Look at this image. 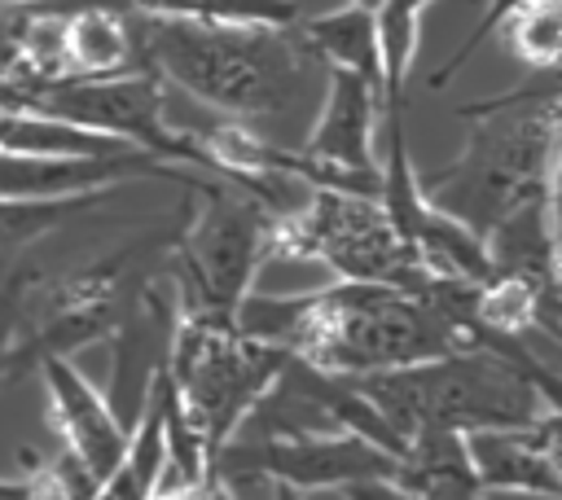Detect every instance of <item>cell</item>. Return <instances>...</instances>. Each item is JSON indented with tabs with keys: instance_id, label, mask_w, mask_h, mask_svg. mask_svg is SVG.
Instances as JSON below:
<instances>
[{
	"instance_id": "obj_14",
	"label": "cell",
	"mask_w": 562,
	"mask_h": 500,
	"mask_svg": "<svg viewBox=\"0 0 562 500\" xmlns=\"http://www.w3.org/2000/svg\"><path fill=\"white\" fill-rule=\"evenodd\" d=\"M408 259L426 276H439V281H457V285H487L492 281V259H487L483 237L435 206L422 215L417 232L408 237Z\"/></svg>"
},
{
	"instance_id": "obj_8",
	"label": "cell",
	"mask_w": 562,
	"mask_h": 500,
	"mask_svg": "<svg viewBox=\"0 0 562 500\" xmlns=\"http://www.w3.org/2000/svg\"><path fill=\"white\" fill-rule=\"evenodd\" d=\"M211 474L228 487L263 478L307 496V491H342L351 482L395 478V456L360 434H281V439L237 434L220 447Z\"/></svg>"
},
{
	"instance_id": "obj_7",
	"label": "cell",
	"mask_w": 562,
	"mask_h": 500,
	"mask_svg": "<svg viewBox=\"0 0 562 500\" xmlns=\"http://www.w3.org/2000/svg\"><path fill=\"white\" fill-rule=\"evenodd\" d=\"M18 110L61 118L70 127L110 136L127 149L162 158L171 167H193L211 175V162L193 132L167 123V83L149 70L114 79H57V83H18ZM215 180V175H211Z\"/></svg>"
},
{
	"instance_id": "obj_24",
	"label": "cell",
	"mask_w": 562,
	"mask_h": 500,
	"mask_svg": "<svg viewBox=\"0 0 562 500\" xmlns=\"http://www.w3.org/2000/svg\"><path fill=\"white\" fill-rule=\"evenodd\" d=\"M149 500H233V487L220 482L215 474H206V478H198V482H167V478H162Z\"/></svg>"
},
{
	"instance_id": "obj_9",
	"label": "cell",
	"mask_w": 562,
	"mask_h": 500,
	"mask_svg": "<svg viewBox=\"0 0 562 500\" xmlns=\"http://www.w3.org/2000/svg\"><path fill=\"white\" fill-rule=\"evenodd\" d=\"M325 105L312 123L307 140L294 149V180L307 189H342L360 197H378V88L347 70H325Z\"/></svg>"
},
{
	"instance_id": "obj_17",
	"label": "cell",
	"mask_w": 562,
	"mask_h": 500,
	"mask_svg": "<svg viewBox=\"0 0 562 500\" xmlns=\"http://www.w3.org/2000/svg\"><path fill=\"white\" fill-rule=\"evenodd\" d=\"M40 281L44 268H35L22 250L0 254V386L35 373L26 360V307Z\"/></svg>"
},
{
	"instance_id": "obj_25",
	"label": "cell",
	"mask_w": 562,
	"mask_h": 500,
	"mask_svg": "<svg viewBox=\"0 0 562 500\" xmlns=\"http://www.w3.org/2000/svg\"><path fill=\"white\" fill-rule=\"evenodd\" d=\"M531 434H536V443L544 447L549 465H553L558 478H562V408H544V412L531 421Z\"/></svg>"
},
{
	"instance_id": "obj_10",
	"label": "cell",
	"mask_w": 562,
	"mask_h": 500,
	"mask_svg": "<svg viewBox=\"0 0 562 500\" xmlns=\"http://www.w3.org/2000/svg\"><path fill=\"white\" fill-rule=\"evenodd\" d=\"M35 373L44 377V390H48V421H53L61 447H66L97 482H105V478L119 469L132 430L123 425V417L114 412V404H110L66 355L40 360Z\"/></svg>"
},
{
	"instance_id": "obj_27",
	"label": "cell",
	"mask_w": 562,
	"mask_h": 500,
	"mask_svg": "<svg viewBox=\"0 0 562 500\" xmlns=\"http://www.w3.org/2000/svg\"><path fill=\"white\" fill-rule=\"evenodd\" d=\"M0 500H26V478L18 474V478H4L0 474Z\"/></svg>"
},
{
	"instance_id": "obj_18",
	"label": "cell",
	"mask_w": 562,
	"mask_h": 500,
	"mask_svg": "<svg viewBox=\"0 0 562 500\" xmlns=\"http://www.w3.org/2000/svg\"><path fill=\"white\" fill-rule=\"evenodd\" d=\"M132 9L202 26H299V0H132Z\"/></svg>"
},
{
	"instance_id": "obj_30",
	"label": "cell",
	"mask_w": 562,
	"mask_h": 500,
	"mask_svg": "<svg viewBox=\"0 0 562 500\" xmlns=\"http://www.w3.org/2000/svg\"><path fill=\"white\" fill-rule=\"evenodd\" d=\"M347 4H356V9H364V13H378V9H382V0H347Z\"/></svg>"
},
{
	"instance_id": "obj_21",
	"label": "cell",
	"mask_w": 562,
	"mask_h": 500,
	"mask_svg": "<svg viewBox=\"0 0 562 500\" xmlns=\"http://www.w3.org/2000/svg\"><path fill=\"white\" fill-rule=\"evenodd\" d=\"M26 500H92L97 496V478L66 452H44V456H26Z\"/></svg>"
},
{
	"instance_id": "obj_19",
	"label": "cell",
	"mask_w": 562,
	"mask_h": 500,
	"mask_svg": "<svg viewBox=\"0 0 562 500\" xmlns=\"http://www.w3.org/2000/svg\"><path fill=\"white\" fill-rule=\"evenodd\" d=\"M114 189L105 193H79V197H53V202H18V197H0V254H18L26 246H35L40 237L57 232L66 219L110 202Z\"/></svg>"
},
{
	"instance_id": "obj_31",
	"label": "cell",
	"mask_w": 562,
	"mask_h": 500,
	"mask_svg": "<svg viewBox=\"0 0 562 500\" xmlns=\"http://www.w3.org/2000/svg\"><path fill=\"white\" fill-rule=\"evenodd\" d=\"M0 4H31V0H0Z\"/></svg>"
},
{
	"instance_id": "obj_22",
	"label": "cell",
	"mask_w": 562,
	"mask_h": 500,
	"mask_svg": "<svg viewBox=\"0 0 562 500\" xmlns=\"http://www.w3.org/2000/svg\"><path fill=\"white\" fill-rule=\"evenodd\" d=\"M518 4H527V0H487V9L479 13L474 31L465 35V44H457V48L443 57V66L430 75V83H435V88H443V83H448V79H452V75H457V70H461V66H465V61H470V57H474V53H479V48H483L492 35H496V31H501V22H505V18H509Z\"/></svg>"
},
{
	"instance_id": "obj_5",
	"label": "cell",
	"mask_w": 562,
	"mask_h": 500,
	"mask_svg": "<svg viewBox=\"0 0 562 500\" xmlns=\"http://www.w3.org/2000/svg\"><path fill=\"white\" fill-rule=\"evenodd\" d=\"M189 193H198V206L189 211L184 228L171 237V254H167L176 311L233 316L237 303L250 294V281L268 263V237L277 211H268L237 184L211 175H202V184Z\"/></svg>"
},
{
	"instance_id": "obj_20",
	"label": "cell",
	"mask_w": 562,
	"mask_h": 500,
	"mask_svg": "<svg viewBox=\"0 0 562 500\" xmlns=\"http://www.w3.org/2000/svg\"><path fill=\"white\" fill-rule=\"evenodd\" d=\"M505 48L531 70H562V0H527L518 4L501 31Z\"/></svg>"
},
{
	"instance_id": "obj_29",
	"label": "cell",
	"mask_w": 562,
	"mask_h": 500,
	"mask_svg": "<svg viewBox=\"0 0 562 500\" xmlns=\"http://www.w3.org/2000/svg\"><path fill=\"white\" fill-rule=\"evenodd\" d=\"M483 500H553V496H501V491H483Z\"/></svg>"
},
{
	"instance_id": "obj_12",
	"label": "cell",
	"mask_w": 562,
	"mask_h": 500,
	"mask_svg": "<svg viewBox=\"0 0 562 500\" xmlns=\"http://www.w3.org/2000/svg\"><path fill=\"white\" fill-rule=\"evenodd\" d=\"M391 482L413 500H483L465 434H452V430L413 434L395 461Z\"/></svg>"
},
{
	"instance_id": "obj_2",
	"label": "cell",
	"mask_w": 562,
	"mask_h": 500,
	"mask_svg": "<svg viewBox=\"0 0 562 500\" xmlns=\"http://www.w3.org/2000/svg\"><path fill=\"white\" fill-rule=\"evenodd\" d=\"M465 149L435 171H417L426 202L470 232H487L518 202L540 197L562 132V70H536L531 83L492 101H465Z\"/></svg>"
},
{
	"instance_id": "obj_15",
	"label": "cell",
	"mask_w": 562,
	"mask_h": 500,
	"mask_svg": "<svg viewBox=\"0 0 562 500\" xmlns=\"http://www.w3.org/2000/svg\"><path fill=\"white\" fill-rule=\"evenodd\" d=\"M0 154L9 158H110V154H127V145L70 127L61 118L0 110Z\"/></svg>"
},
{
	"instance_id": "obj_6",
	"label": "cell",
	"mask_w": 562,
	"mask_h": 500,
	"mask_svg": "<svg viewBox=\"0 0 562 500\" xmlns=\"http://www.w3.org/2000/svg\"><path fill=\"white\" fill-rule=\"evenodd\" d=\"M268 259L321 263L338 281H378L400 289H417L426 276L408 259L378 197H360L342 189H307L303 202L277 211Z\"/></svg>"
},
{
	"instance_id": "obj_1",
	"label": "cell",
	"mask_w": 562,
	"mask_h": 500,
	"mask_svg": "<svg viewBox=\"0 0 562 500\" xmlns=\"http://www.w3.org/2000/svg\"><path fill=\"white\" fill-rule=\"evenodd\" d=\"M351 382L404 443L422 430H527L544 408H562V373L549 368L527 342L509 351L470 346Z\"/></svg>"
},
{
	"instance_id": "obj_23",
	"label": "cell",
	"mask_w": 562,
	"mask_h": 500,
	"mask_svg": "<svg viewBox=\"0 0 562 500\" xmlns=\"http://www.w3.org/2000/svg\"><path fill=\"white\" fill-rule=\"evenodd\" d=\"M544 211H549V237H553V254L562 268V132L549 158V180H544Z\"/></svg>"
},
{
	"instance_id": "obj_4",
	"label": "cell",
	"mask_w": 562,
	"mask_h": 500,
	"mask_svg": "<svg viewBox=\"0 0 562 500\" xmlns=\"http://www.w3.org/2000/svg\"><path fill=\"white\" fill-rule=\"evenodd\" d=\"M285 364H290V351L237 333L233 316L176 311L162 368L211 465L220 447L246 425L255 404L272 390Z\"/></svg>"
},
{
	"instance_id": "obj_16",
	"label": "cell",
	"mask_w": 562,
	"mask_h": 500,
	"mask_svg": "<svg viewBox=\"0 0 562 500\" xmlns=\"http://www.w3.org/2000/svg\"><path fill=\"white\" fill-rule=\"evenodd\" d=\"M435 0H382V9L373 13L378 22V57H382V92L378 101H386V110H404L408 101V79H413V61L422 48V13Z\"/></svg>"
},
{
	"instance_id": "obj_11",
	"label": "cell",
	"mask_w": 562,
	"mask_h": 500,
	"mask_svg": "<svg viewBox=\"0 0 562 500\" xmlns=\"http://www.w3.org/2000/svg\"><path fill=\"white\" fill-rule=\"evenodd\" d=\"M465 447H470L483 491L562 500V478L549 465L544 447L536 443L531 425L527 430H479V434H465Z\"/></svg>"
},
{
	"instance_id": "obj_13",
	"label": "cell",
	"mask_w": 562,
	"mask_h": 500,
	"mask_svg": "<svg viewBox=\"0 0 562 500\" xmlns=\"http://www.w3.org/2000/svg\"><path fill=\"white\" fill-rule=\"evenodd\" d=\"M294 31H299V39L307 44V53L325 70L360 75L364 83H373L382 92V57H378V22H373V13L356 9V4H342L334 13L307 18Z\"/></svg>"
},
{
	"instance_id": "obj_3",
	"label": "cell",
	"mask_w": 562,
	"mask_h": 500,
	"mask_svg": "<svg viewBox=\"0 0 562 500\" xmlns=\"http://www.w3.org/2000/svg\"><path fill=\"white\" fill-rule=\"evenodd\" d=\"M136 48L149 75L237 123L285 114L321 66L294 26H202L136 13Z\"/></svg>"
},
{
	"instance_id": "obj_26",
	"label": "cell",
	"mask_w": 562,
	"mask_h": 500,
	"mask_svg": "<svg viewBox=\"0 0 562 500\" xmlns=\"http://www.w3.org/2000/svg\"><path fill=\"white\" fill-rule=\"evenodd\" d=\"M342 500H413V496L400 491L391 478H378V482H351V487H342Z\"/></svg>"
},
{
	"instance_id": "obj_28",
	"label": "cell",
	"mask_w": 562,
	"mask_h": 500,
	"mask_svg": "<svg viewBox=\"0 0 562 500\" xmlns=\"http://www.w3.org/2000/svg\"><path fill=\"white\" fill-rule=\"evenodd\" d=\"M272 500H307L303 491H294V487H281V482H272Z\"/></svg>"
}]
</instances>
